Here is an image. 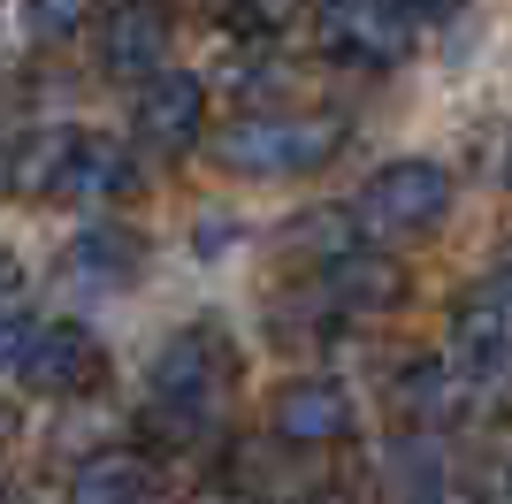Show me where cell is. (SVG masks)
I'll list each match as a JSON object with an SVG mask.
<instances>
[{
	"label": "cell",
	"mask_w": 512,
	"mask_h": 504,
	"mask_svg": "<svg viewBox=\"0 0 512 504\" xmlns=\"http://www.w3.org/2000/svg\"><path fill=\"white\" fill-rule=\"evenodd\" d=\"M321 504H344V497H321Z\"/></svg>",
	"instance_id": "cell-23"
},
{
	"label": "cell",
	"mask_w": 512,
	"mask_h": 504,
	"mask_svg": "<svg viewBox=\"0 0 512 504\" xmlns=\"http://www.w3.org/2000/svg\"><path fill=\"white\" fill-rule=\"evenodd\" d=\"M8 443H16V413H8V405H0V451H8Z\"/></svg>",
	"instance_id": "cell-22"
},
{
	"label": "cell",
	"mask_w": 512,
	"mask_h": 504,
	"mask_svg": "<svg viewBox=\"0 0 512 504\" xmlns=\"http://www.w3.org/2000/svg\"><path fill=\"white\" fill-rule=\"evenodd\" d=\"M222 352H214V336H176V344H161V359H153V405L184 428L192 420V436L207 428L214 398H222Z\"/></svg>",
	"instance_id": "cell-7"
},
{
	"label": "cell",
	"mask_w": 512,
	"mask_h": 504,
	"mask_svg": "<svg viewBox=\"0 0 512 504\" xmlns=\"http://www.w3.org/2000/svg\"><path fill=\"white\" fill-rule=\"evenodd\" d=\"M222 16L237 31H283V23L299 16V0H222Z\"/></svg>",
	"instance_id": "cell-16"
},
{
	"label": "cell",
	"mask_w": 512,
	"mask_h": 504,
	"mask_svg": "<svg viewBox=\"0 0 512 504\" xmlns=\"http://www.w3.org/2000/svg\"><path fill=\"white\" fill-rule=\"evenodd\" d=\"M8 176H16V191L62 199V207H115V199L138 191L130 146L100 138V130H46V138H31V146L8 161Z\"/></svg>",
	"instance_id": "cell-1"
},
{
	"label": "cell",
	"mask_w": 512,
	"mask_h": 504,
	"mask_svg": "<svg viewBox=\"0 0 512 504\" xmlns=\"http://www.w3.org/2000/svg\"><path fill=\"white\" fill-rule=\"evenodd\" d=\"M23 23H31L39 46H62L92 23V0H23Z\"/></svg>",
	"instance_id": "cell-14"
},
{
	"label": "cell",
	"mask_w": 512,
	"mask_h": 504,
	"mask_svg": "<svg viewBox=\"0 0 512 504\" xmlns=\"http://www.w3.org/2000/svg\"><path fill=\"white\" fill-rule=\"evenodd\" d=\"M314 39L329 62L352 69H398L413 54V31L390 0H314Z\"/></svg>",
	"instance_id": "cell-4"
},
{
	"label": "cell",
	"mask_w": 512,
	"mask_h": 504,
	"mask_svg": "<svg viewBox=\"0 0 512 504\" xmlns=\"http://www.w3.org/2000/svg\"><path fill=\"white\" fill-rule=\"evenodd\" d=\"M199 130H207V84L184 77V69L146 77V92H138V138L161 153H184V146H199Z\"/></svg>",
	"instance_id": "cell-11"
},
{
	"label": "cell",
	"mask_w": 512,
	"mask_h": 504,
	"mask_svg": "<svg viewBox=\"0 0 512 504\" xmlns=\"http://www.w3.org/2000/svg\"><path fill=\"white\" fill-rule=\"evenodd\" d=\"M23 344H31V321H23L16 306H8V314H0V367H16V359H23Z\"/></svg>",
	"instance_id": "cell-17"
},
{
	"label": "cell",
	"mask_w": 512,
	"mask_h": 504,
	"mask_svg": "<svg viewBox=\"0 0 512 504\" xmlns=\"http://www.w3.org/2000/svg\"><path fill=\"white\" fill-rule=\"evenodd\" d=\"M406 268L390 260V252H375V245H352V252H337L329 268H321V298L337 306V314H398L406 306Z\"/></svg>",
	"instance_id": "cell-9"
},
{
	"label": "cell",
	"mask_w": 512,
	"mask_h": 504,
	"mask_svg": "<svg viewBox=\"0 0 512 504\" xmlns=\"http://www.w3.org/2000/svg\"><path fill=\"white\" fill-rule=\"evenodd\" d=\"M352 123L337 107H314V115H237L230 130H214V161L230 176H314L321 161H337Z\"/></svg>",
	"instance_id": "cell-2"
},
{
	"label": "cell",
	"mask_w": 512,
	"mask_h": 504,
	"mask_svg": "<svg viewBox=\"0 0 512 504\" xmlns=\"http://www.w3.org/2000/svg\"><path fill=\"white\" fill-rule=\"evenodd\" d=\"M291 245H299V252H321V260H337V252H352V214H337V207L306 214V222H291Z\"/></svg>",
	"instance_id": "cell-15"
},
{
	"label": "cell",
	"mask_w": 512,
	"mask_h": 504,
	"mask_svg": "<svg viewBox=\"0 0 512 504\" xmlns=\"http://www.w3.org/2000/svg\"><path fill=\"white\" fill-rule=\"evenodd\" d=\"M444 367H451L459 382H497V375L512 367V314L497 306L490 291H474L467 306H451Z\"/></svg>",
	"instance_id": "cell-8"
},
{
	"label": "cell",
	"mask_w": 512,
	"mask_h": 504,
	"mask_svg": "<svg viewBox=\"0 0 512 504\" xmlns=\"http://www.w3.org/2000/svg\"><path fill=\"white\" fill-rule=\"evenodd\" d=\"M69 504H161V466L146 451H92L69 474Z\"/></svg>",
	"instance_id": "cell-12"
},
{
	"label": "cell",
	"mask_w": 512,
	"mask_h": 504,
	"mask_svg": "<svg viewBox=\"0 0 512 504\" xmlns=\"http://www.w3.org/2000/svg\"><path fill=\"white\" fill-rule=\"evenodd\" d=\"M176 23L161 0H123V8H107L100 23V69L107 77H161V54H169Z\"/></svg>",
	"instance_id": "cell-10"
},
{
	"label": "cell",
	"mask_w": 512,
	"mask_h": 504,
	"mask_svg": "<svg viewBox=\"0 0 512 504\" xmlns=\"http://www.w3.org/2000/svg\"><path fill=\"white\" fill-rule=\"evenodd\" d=\"M138 260H146V252H138V237H130V230H85V237H77V252H69V268L92 275V283H130Z\"/></svg>",
	"instance_id": "cell-13"
},
{
	"label": "cell",
	"mask_w": 512,
	"mask_h": 504,
	"mask_svg": "<svg viewBox=\"0 0 512 504\" xmlns=\"http://www.w3.org/2000/svg\"><path fill=\"white\" fill-rule=\"evenodd\" d=\"M192 504H260V497H245V489H199Z\"/></svg>",
	"instance_id": "cell-21"
},
{
	"label": "cell",
	"mask_w": 512,
	"mask_h": 504,
	"mask_svg": "<svg viewBox=\"0 0 512 504\" xmlns=\"http://www.w3.org/2000/svg\"><path fill=\"white\" fill-rule=\"evenodd\" d=\"M352 420H360V405H352V390H344L337 375H291V382L268 390V428H276L283 443H299V451L344 443Z\"/></svg>",
	"instance_id": "cell-5"
},
{
	"label": "cell",
	"mask_w": 512,
	"mask_h": 504,
	"mask_svg": "<svg viewBox=\"0 0 512 504\" xmlns=\"http://www.w3.org/2000/svg\"><path fill=\"white\" fill-rule=\"evenodd\" d=\"M16 298H23V268H16V252L0 245V314H8Z\"/></svg>",
	"instance_id": "cell-19"
},
{
	"label": "cell",
	"mask_w": 512,
	"mask_h": 504,
	"mask_svg": "<svg viewBox=\"0 0 512 504\" xmlns=\"http://www.w3.org/2000/svg\"><path fill=\"white\" fill-rule=\"evenodd\" d=\"M390 8H398V16H421V23H444V16H459V8H467V0H390Z\"/></svg>",
	"instance_id": "cell-18"
},
{
	"label": "cell",
	"mask_w": 512,
	"mask_h": 504,
	"mask_svg": "<svg viewBox=\"0 0 512 504\" xmlns=\"http://www.w3.org/2000/svg\"><path fill=\"white\" fill-rule=\"evenodd\" d=\"M490 298H497V306L512 314V245L497 252V268H490Z\"/></svg>",
	"instance_id": "cell-20"
},
{
	"label": "cell",
	"mask_w": 512,
	"mask_h": 504,
	"mask_svg": "<svg viewBox=\"0 0 512 504\" xmlns=\"http://www.w3.org/2000/svg\"><path fill=\"white\" fill-rule=\"evenodd\" d=\"M505 489H512V474H505Z\"/></svg>",
	"instance_id": "cell-24"
},
{
	"label": "cell",
	"mask_w": 512,
	"mask_h": 504,
	"mask_svg": "<svg viewBox=\"0 0 512 504\" xmlns=\"http://www.w3.org/2000/svg\"><path fill=\"white\" fill-rule=\"evenodd\" d=\"M16 375L31 382L39 398H85V390H100L107 352H100V336L77 329V321H46V329H31Z\"/></svg>",
	"instance_id": "cell-6"
},
{
	"label": "cell",
	"mask_w": 512,
	"mask_h": 504,
	"mask_svg": "<svg viewBox=\"0 0 512 504\" xmlns=\"http://www.w3.org/2000/svg\"><path fill=\"white\" fill-rule=\"evenodd\" d=\"M451 207V168L444 161H390L367 176L352 222H367L375 237H413V230H436Z\"/></svg>",
	"instance_id": "cell-3"
}]
</instances>
